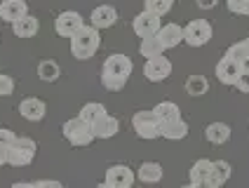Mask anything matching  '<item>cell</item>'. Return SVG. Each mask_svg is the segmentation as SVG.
I'll use <instances>...</instances> for the list:
<instances>
[{"instance_id": "6da1fadb", "label": "cell", "mask_w": 249, "mask_h": 188, "mask_svg": "<svg viewBox=\"0 0 249 188\" xmlns=\"http://www.w3.org/2000/svg\"><path fill=\"white\" fill-rule=\"evenodd\" d=\"M132 68H134V64H132V59L127 54L120 52L111 54L104 61V66H101V85L106 90H111V92L123 90L127 80H129V75H132Z\"/></svg>"}, {"instance_id": "7a4b0ae2", "label": "cell", "mask_w": 249, "mask_h": 188, "mask_svg": "<svg viewBox=\"0 0 249 188\" xmlns=\"http://www.w3.org/2000/svg\"><path fill=\"white\" fill-rule=\"evenodd\" d=\"M99 45H101V36H99V28H94L92 24H85L73 38H71V52L75 59L87 61L97 54Z\"/></svg>"}, {"instance_id": "3957f363", "label": "cell", "mask_w": 249, "mask_h": 188, "mask_svg": "<svg viewBox=\"0 0 249 188\" xmlns=\"http://www.w3.org/2000/svg\"><path fill=\"white\" fill-rule=\"evenodd\" d=\"M132 127L139 139H158L162 136V122L153 111H137L132 115Z\"/></svg>"}, {"instance_id": "277c9868", "label": "cell", "mask_w": 249, "mask_h": 188, "mask_svg": "<svg viewBox=\"0 0 249 188\" xmlns=\"http://www.w3.org/2000/svg\"><path fill=\"white\" fill-rule=\"evenodd\" d=\"M36 141L28 139V136H17L14 144L7 148V165H14V167H24V165H31L33 158H36Z\"/></svg>"}, {"instance_id": "5b68a950", "label": "cell", "mask_w": 249, "mask_h": 188, "mask_svg": "<svg viewBox=\"0 0 249 188\" xmlns=\"http://www.w3.org/2000/svg\"><path fill=\"white\" fill-rule=\"evenodd\" d=\"M61 132H64V136L69 139L73 146H89V144L94 141L92 125H89V122H85L80 115H78V118H71V120L64 122Z\"/></svg>"}, {"instance_id": "8992f818", "label": "cell", "mask_w": 249, "mask_h": 188, "mask_svg": "<svg viewBox=\"0 0 249 188\" xmlns=\"http://www.w3.org/2000/svg\"><path fill=\"white\" fill-rule=\"evenodd\" d=\"M212 40V24L207 19H193L183 26V42L191 47H202Z\"/></svg>"}, {"instance_id": "52a82bcc", "label": "cell", "mask_w": 249, "mask_h": 188, "mask_svg": "<svg viewBox=\"0 0 249 188\" xmlns=\"http://www.w3.org/2000/svg\"><path fill=\"white\" fill-rule=\"evenodd\" d=\"M85 26V19H83V14L80 12H75V10H66V12H61L59 17H56V21H54V28H56V33L61 36V38H73L80 28Z\"/></svg>"}, {"instance_id": "ba28073f", "label": "cell", "mask_w": 249, "mask_h": 188, "mask_svg": "<svg viewBox=\"0 0 249 188\" xmlns=\"http://www.w3.org/2000/svg\"><path fill=\"white\" fill-rule=\"evenodd\" d=\"M160 19H162V17H158V14L143 10V12H139L137 17H134L132 28H134V33H137L139 38H148V36H155V33L160 31V26H162Z\"/></svg>"}, {"instance_id": "9c48e42d", "label": "cell", "mask_w": 249, "mask_h": 188, "mask_svg": "<svg viewBox=\"0 0 249 188\" xmlns=\"http://www.w3.org/2000/svg\"><path fill=\"white\" fill-rule=\"evenodd\" d=\"M143 75L146 80L151 82H162L172 75V64L167 56H153V59H146V66H143Z\"/></svg>"}, {"instance_id": "30bf717a", "label": "cell", "mask_w": 249, "mask_h": 188, "mask_svg": "<svg viewBox=\"0 0 249 188\" xmlns=\"http://www.w3.org/2000/svg\"><path fill=\"white\" fill-rule=\"evenodd\" d=\"M134 172L127 167V165H113V167H108V172H106V186L111 188H129L132 184H134Z\"/></svg>"}, {"instance_id": "8fae6325", "label": "cell", "mask_w": 249, "mask_h": 188, "mask_svg": "<svg viewBox=\"0 0 249 188\" xmlns=\"http://www.w3.org/2000/svg\"><path fill=\"white\" fill-rule=\"evenodd\" d=\"M242 66H245V64H240L235 59H231L228 54H223L221 61L216 64V78H219V82H221V85H235Z\"/></svg>"}, {"instance_id": "7c38bea8", "label": "cell", "mask_w": 249, "mask_h": 188, "mask_svg": "<svg viewBox=\"0 0 249 188\" xmlns=\"http://www.w3.org/2000/svg\"><path fill=\"white\" fill-rule=\"evenodd\" d=\"M26 14H28L26 0H2L0 2V19L5 24H14L21 17H26Z\"/></svg>"}, {"instance_id": "4fadbf2b", "label": "cell", "mask_w": 249, "mask_h": 188, "mask_svg": "<svg viewBox=\"0 0 249 188\" xmlns=\"http://www.w3.org/2000/svg\"><path fill=\"white\" fill-rule=\"evenodd\" d=\"M89 24L94 28H99V31L115 26L118 24V10L113 5H99L97 10L92 12V17H89Z\"/></svg>"}, {"instance_id": "5bb4252c", "label": "cell", "mask_w": 249, "mask_h": 188, "mask_svg": "<svg viewBox=\"0 0 249 188\" xmlns=\"http://www.w3.org/2000/svg\"><path fill=\"white\" fill-rule=\"evenodd\" d=\"M19 113H21V118L28 122H40L42 118H45V113H47V106H45V101H40V99L28 96V99H24V101L19 104Z\"/></svg>"}, {"instance_id": "9a60e30c", "label": "cell", "mask_w": 249, "mask_h": 188, "mask_svg": "<svg viewBox=\"0 0 249 188\" xmlns=\"http://www.w3.org/2000/svg\"><path fill=\"white\" fill-rule=\"evenodd\" d=\"M212 162L214 160H207V158H200V160L193 162V167H191V172H188L191 188H205L207 186V176H209V169H212Z\"/></svg>"}, {"instance_id": "2e32d148", "label": "cell", "mask_w": 249, "mask_h": 188, "mask_svg": "<svg viewBox=\"0 0 249 188\" xmlns=\"http://www.w3.org/2000/svg\"><path fill=\"white\" fill-rule=\"evenodd\" d=\"M231 162L226 160H214L212 162V169H209V176H207V186L209 188H219L223 186L228 179H231Z\"/></svg>"}, {"instance_id": "e0dca14e", "label": "cell", "mask_w": 249, "mask_h": 188, "mask_svg": "<svg viewBox=\"0 0 249 188\" xmlns=\"http://www.w3.org/2000/svg\"><path fill=\"white\" fill-rule=\"evenodd\" d=\"M118 130H120V122L118 118H113V115H101L94 125H92V132H94V139H111V136L118 134Z\"/></svg>"}, {"instance_id": "ac0fdd59", "label": "cell", "mask_w": 249, "mask_h": 188, "mask_svg": "<svg viewBox=\"0 0 249 188\" xmlns=\"http://www.w3.org/2000/svg\"><path fill=\"white\" fill-rule=\"evenodd\" d=\"M162 45H165V50H172V47H177L183 42V28L179 24H165V26H160V31L155 33Z\"/></svg>"}, {"instance_id": "d6986e66", "label": "cell", "mask_w": 249, "mask_h": 188, "mask_svg": "<svg viewBox=\"0 0 249 188\" xmlns=\"http://www.w3.org/2000/svg\"><path fill=\"white\" fill-rule=\"evenodd\" d=\"M137 179L139 181H143V184H158L160 179H162V165L160 162H141L137 169Z\"/></svg>"}, {"instance_id": "ffe728a7", "label": "cell", "mask_w": 249, "mask_h": 188, "mask_svg": "<svg viewBox=\"0 0 249 188\" xmlns=\"http://www.w3.org/2000/svg\"><path fill=\"white\" fill-rule=\"evenodd\" d=\"M205 139L214 146H221L231 139V127L226 122H209L207 130H205Z\"/></svg>"}, {"instance_id": "44dd1931", "label": "cell", "mask_w": 249, "mask_h": 188, "mask_svg": "<svg viewBox=\"0 0 249 188\" xmlns=\"http://www.w3.org/2000/svg\"><path fill=\"white\" fill-rule=\"evenodd\" d=\"M38 28H40V21L33 14H26V17H21L19 21L12 24L14 36H19V38H33L38 33Z\"/></svg>"}, {"instance_id": "7402d4cb", "label": "cell", "mask_w": 249, "mask_h": 188, "mask_svg": "<svg viewBox=\"0 0 249 188\" xmlns=\"http://www.w3.org/2000/svg\"><path fill=\"white\" fill-rule=\"evenodd\" d=\"M162 136L169 139V141H179V139H186L188 136V122L183 118H177V120H169L162 125Z\"/></svg>"}, {"instance_id": "603a6c76", "label": "cell", "mask_w": 249, "mask_h": 188, "mask_svg": "<svg viewBox=\"0 0 249 188\" xmlns=\"http://www.w3.org/2000/svg\"><path fill=\"white\" fill-rule=\"evenodd\" d=\"M165 52V45L158 36H148V38H141V45H139V54L146 56V59H153V56H160Z\"/></svg>"}, {"instance_id": "cb8c5ba5", "label": "cell", "mask_w": 249, "mask_h": 188, "mask_svg": "<svg viewBox=\"0 0 249 188\" xmlns=\"http://www.w3.org/2000/svg\"><path fill=\"white\" fill-rule=\"evenodd\" d=\"M153 113L158 115V120L162 122H169V120H177V118H181V108L174 104V101H160L158 106L153 108Z\"/></svg>"}, {"instance_id": "d4e9b609", "label": "cell", "mask_w": 249, "mask_h": 188, "mask_svg": "<svg viewBox=\"0 0 249 188\" xmlns=\"http://www.w3.org/2000/svg\"><path fill=\"white\" fill-rule=\"evenodd\" d=\"M59 75H61V68H59L54 59H45V61L38 64V78L42 82H54L59 80Z\"/></svg>"}, {"instance_id": "484cf974", "label": "cell", "mask_w": 249, "mask_h": 188, "mask_svg": "<svg viewBox=\"0 0 249 188\" xmlns=\"http://www.w3.org/2000/svg\"><path fill=\"white\" fill-rule=\"evenodd\" d=\"M108 111H106V106L104 104H99V101H89V104H85L83 108H80V118H83L85 122H89V125H94V122L101 118V115H106Z\"/></svg>"}, {"instance_id": "4316f807", "label": "cell", "mask_w": 249, "mask_h": 188, "mask_svg": "<svg viewBox=\"0 0 249 188\" xmlns=\"http://www.w3.org/2000/svg\"><path fill=\"white\" fill-rule=\"evenodd\" d=\"M207 90H209V82L205 75H191L186 80V92L191 96H202V94H207Z\"/></svg>"}, {"instance_id": "83f0119b", "label": "cell", "mask_w": 249, "mask_h": 188, "mask_svg": "<svg viewBox=\"0 0 249 188\" xmlns=\"http://www.w3.org/2000/svg\"><path fill=\"white\" fill-rule=\"evenodd\" d=\"M172 5H174V0H146V7L143 10L158 14V17H165L172 10Z\"/></svg>"}, {"instance_id": "f1b7e54d", "label": "cell", "mask_w": 249, "mask_h": 188, "mask_svg": "<svg viewBox=\"0 0 249 188\" xmlns=\"http://www.w3.org/2000/svg\"><path fill=\"white\" fill-rule=\"evenodd\" d=\"M226 54L231 56V59H235L240 64H247L249 61V54H247V47H245V42H235V45H231Z\"/></svg>"}, {"instance_id": "f546056e", "label": "cell", "mask_w": 249, "mask_h": 188, "mask_svg": "<svg viewBox=\"0 0 249 188\" xmlns=\"http://www.w3.org/2000/svg\"><path fill=\"white\" fill-rule=\"evenodd\" d=\"M235 87L240 92H249V66L247 64L240 71V75H237V80H235Z\"/></svg>"}, {"instance_id": "4dcf8cb0", "label": "cell", "mask_w": 249, "mask_h": 188, "mask_svg": "<svg viewBox=\"0 0 249 188\" xmlns=\"http://www.w3.org/2000/svg\"><path fill=\"white\" fill-rule=\"evenodd\" d=\"M14 92V80L10 75L0 73V96H10Z\"/></svg>"}, {"instance_id": "1f68e13d", "label": "cell", "mask_w": 249, "mask_h": 188, "mask_svg": "<svg viewBox=\"0 0 249 188\" xmlns=\"http://www.w3.org/2000/svg\"><path fill=\"white\" fill-rule=\"evenodd\" d=\"M14 139H17V134H14L12 130H7V127H0V148H7L14 144Z\"/></svg>"}, {"instance_id": "d6a6232c", "label": "cell", "mask_w": 249, "mask_h": 188, "mask_svg": "<svg viewBox=\"0 0 249 188\" xmlns=\"http://www.w3.org/2000/svg\"><path fill=\"white\" fill-rule=\"evenodd\" d=\"M245 5H247V0H226V7H228V12H233V14H242Z\"/></svg>"}, {"instance_id": "836d02e7", "label": "cell", "mask_w": 249, "mask_h": 188, "mask_svg": "<svg viewBox=\"0 0 249 188\" xmlns=\"http://www.w3.org/2000/svg\"><path fill=\"white\" fill-rule=\"evenodd\" d=\"M195 5H197L200 10H214V7L219 5V0H195Z\"/></svg>"}, {"instance_id": "e575fe53", "label": "cell", "mask_w": 249, "mask_h": 188, "mask_svg": "<svg viewBox=\"0 0 249 188\" xmlns=\"http://www.w3.org/2000/svg\"><path fill=\"white\" fill-rule=\"evenodd\" d=\"M2 165H7V150L5 148H0V167Z\"/></svg>"}, {"instance_id": "d590c367", "label": "cell", "mask_w": 249, "mask_h": 188, "mask_svg": "<svg viewBox=\"0 0 249 188\" xmlns=\"http://www.w3.org/2000/svg\"><path fill=\"white\" fill-rule=\"evenodd\" d=\"M242 14H245V17H249V0H247V5H245V10H242Z\"/></svg>"}, {"instance_id": "8d00e7d4", "label": "cell", "mask_w": 249, "mask_h": 188, "mask_svg": "<svg viewBox=\"0 0 249 188\" xmlns=\"http://www.w3.org/2000/svg\"><path fill=\"white\" fill-rule=\"evenodd\" d=\"M242 42H245V47H247V54H249V38H245Z\"/></svg>"}]
</instances>
